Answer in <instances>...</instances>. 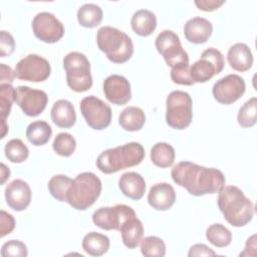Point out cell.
Segmentation results:
<instances>
[{
	"label": "cell",
	"instance_id": "1",
	"mask_svg": "<svg viewBox=\"0 0 257 257\" xmlns=\"http://www.w3.org/2000/svg\"><path fill=\"white\" fill-rule=\"evenodd\" d=\"M173 181L193 196L218 193L225 186L223 173L215 168H206L192 162H180L171 171Z\"/></svg>",
	"mask_w": 257,
	"mask_h": 257
},
{
	"label": "cell",
	"instance_id": "2",
	"mask_svg": "<svg viewBox=\"0 0 257 257\" xmlns=\"http://www.w3.org/2000/svg\"><path fill=\"white\" fill-rule=\"evenodd\" d=\"M217 203L225 220L234 227H243L254 217L253 203L236 186H224L218 192Z\"/></svg>",
	"mask_w": 257,
	"mask_h": 257
},
{
	"label": "cell",
	"instance_id": "3",
	"mask_svg": "<svg viewBox=\"0 0 257 257\" xmlns=\"http://www.w3.org/2000/svg\"><path fill=\"white\" fill-rule=\"evenodd\" d=\"M144 158V147L140 143L132 142L103 151L96 159V166L104 174H113L140 165Z\"/></svg>",
	"mask_w": 257,
	"mask_h": 257
},
{
	"label": "cell",
	"instance_id": "4",
	"mask_svg": "<svg viewBox=\"0 0 257 257\" xmlns=\"http://www.w3.org/2000/svg\"><path fill=\"white\" fill-rule=\"evenodd\" d=\"M96 43L99 50L113 63H124L134 54L132 38L121 30L111 26H102L98 29Z\"/></svg>",
	"mask_w": 257,
	"mask_h": 257
},
{
	"label": "cell",
	"instance_id": "5",
	"mask_svg": "<svg viewBox=\"0 0 257 257\" xmlns=\"http://www.w3.org/2000/svg\"><path fill=\"white\" fill-rule=\"evenodd\" d=\"M101 181L91 172L78 174L67 191L66 202L74 209L84 211L94 204L100 196Z\"/></svg>",
	"mask_w": 257,
	"mask_h": 257
},
{
	"label": "cell",
	"instance_id": "6",
	"mask_svg": "<svg viewBox=\"0 0 257 257\" xmlns=\"http://www.w3.org/2000/svg\"><path fill=\"white\" fill-rule=\"evenodd\" d=\"M63 67L66 72V82L70 89L75 92H84L91 88L90 63L83 53L78 51L67 53L63 58Z\"/></svg>",
	"mask_w": 257,
	"mask_h": 257
},
{
	"label": "cell",
	"instance_id": "7",
	"mask_svg": "<svg viewBox=\"0 0 257 257\" xmlns=\"http://www.w3.org/2000/svg\"><path fill=\"white\" fill-rule=\"evenodd\" d=\"M191 95L183 90H174L166 100V121L175 130H185L193 118Z\"/></svg>",
	"mask_w": 257,
	"mask_h": 257
},
{
	"label": "cell",
	"instance_id": "8",
	"mask_svg": "<svg viewBox=\"0 0 257 257\" xmlns=\"http://www.w3.org/2000/svg\"><path fill=\"white\" fill-rule=\"evenodd\" d=\"M158 52L171 68L189 64V55L182 47L179 36L172 30H163L155 41Z\"/></svg>",
	"mask_w": 257,
	"mask_h": 257
},
{
	"label": "cell",
	"instance_id": "9",
	"mask_svg": "<svg viewBox=\"0 0 257 257\" xmlns=\"http://www.w3.org/2000/svg\"><path fill=\"white\" fill-rule=\"evenodd\" d=\"M224 64V56L218 49L207 48L202 52L200 59L190 67L191 78L194 82H207L223 70Z\"/></svg>",
	"mask_w": 257,
	"mask_h": 257
},
{
	"label": "cell",
	"instance_id": "10",
	"mask_svg": "<svg viewBox=\"0 0 257 257\" xmlns=\"http://www.w3.org/2000/svg\"><path fill=\"white\" fill-rule=\"evenodd\" d=\"M80 112L88 126L95 131L106 128L111 121V108L94 95H88L80 101Z\"/></svg>",
	"mask_w": 257,
	"mask_h": 257
},
{
	"label": "cell",
	"instance_id": "11",
	"mask_svg": "<svg viewBox=\"0 0 257 257\" xmlns=\"http://www.w3.org/2000/svg\"><path fill=\"white\" fill-rule=\"evenodd\" d=\"M135 210L126 205L118 204L113 207H101L92 214V222L103 230L119 231L127 220L136 217Z\"/></svg>",
	"mask_w": 257,
	"mask_h": 257
},
{
	"label": "cell",
	"instance_id": "12",
	"mask_svg": "<svg viewBox=\"0 0 257 257\" xmlns=\"http://www.w3.org/2000/svg\"><path fill=\"white\" fill-rule=\"evenodd\" d=\"M51 72L47 59L37 54H28L20 59L15 65V77L30 82H41L46 80Z\"/></svg>",
	"mask_w": 257,
	"mask_h": 257
},
{
	"label": "cell",
	"instance_id": "13",
	"mask_svg": "<svg viewBox=\"0 0 257 257\" xmlns=\"http://www.w3.org/2000/svg\"><path fill=\"white\" fill-rule=\"evenodd\" d=\"M31 25L35 37L45 43H55L64 34L63 24L50 12L36 14Z\"/></svg>",
	"mask_w": 257,
	"mask_h": 257
},
{
	"label": "cell",
	"instance_id": "14",
	"mask_svg": "<svg viewBox=\"0 0 257 257\" xmlns=\"http://www.w3.org/2000/svg\"><path fill=\"white\" fill-rule=\"evenodd\" d=\"M246 84L238 74H228L215 82L212 88L214 98L222 104H231L237 101L245 92Z\"/></svg>",
	"mask_w": 257,
	"mask_h": 257
},
{
	"label": "cell",
	"instance_id": "15",
	"mask_svg": "<svg viewBox=\"0 0 257 257\" xmlns=\"http://www.w3.org/2000/svg\"><path fill=\"white\" fill-rule=\"evenodd\" d=\"M48 101L45 91L20 85L16 87L15 102L28 116H37L43 112Z\"/></svg>",
	"mask_w": 257,
	"mask_h": 257
},
{
	"label": "cell",
	"instance_id": "16",
	"mask_svg": "<svg viewBox=\"0 0 257 257\" xmlns=\"http://www.w3.org/2000/svg\"><path fill=\"white\" fill-rule=\"evenodd\" d=\"M103 93L106 99L116 105L126 104L132 98L131 84L128 80L118 74H111L103 81Z\"/></svg>",
	"mask_w": 257,
	"mask_h": 257
},
{
	"label": "cell",
	"instance_id": "17",
	"mask_svg": "<svg viewBox=\"0 0 257 257\" xmlns=\"http://www.w3.org/2000/svg\"><path fill=\"white\" fill-rule=\"evenodd\" d=\"M5 200L7 205L14 211L25 210L31 201L29 185L21 179L13 180L5 188Z\"/></svg>",
	"mask_w": 257,
	"mask_h": 257
},
{
	"label": "cell",
	"instance_id": "18",
	"mask_svg": "<svg viewBox=\"0 0 257 257\" xmlns=\"http://www.w3.org/2000/svg\"><path fill=\"white\" fill-rule=\"evenodd\" d=\"M176 201V192L173 186L168 183L155 184L148 194L150 206L158 211L169 210Z\"/></svg>",
	"mask_w": 257,
	"mask_h": 257
},
{
	"label": "cell",
	"instance_id": "19",
	"mask_svg": "<svg viewBox=\"0 0 257 257\" xmlns=\"http://www.w3.org/2000/svg\"><path fill=\"white\" fill-rule=\"evenodd\" d=\"M213 32L211 22L203 17H193L184 25V35L186 39L194 44L205 43Z\"/></svg>",
	"mask_w": 257,
	"mask_h": 257
},
{
	"label": "cell",
	"instance_id": "20",
	"mask_svg": "<svg viewBox=\"0 0 257 257\" xmlns=\"http://www.w3.org/2000/svg\"><path fill=\"white\" fill-rule=\"evenodd\" d=\"M118 188L125 197L132 200H140L145 195L146 182L139 173L126 172L120 176Z\"/></svg>",
	"mask_w": 257,
	"mask_h": 257
},
{
	"label": "cell",
	"instance_id": "21",
	"mask_svg": "<svg viewBox=\"0 0 257 257\" xmlns=\"http://www.w3.org/2000/svg\"><path fill=\"white\" fill-rule=\"evenodd\" d=\"M227 60L234 70L244 72L252 67L253 55L247 44L238 42L229 48Z\"/></svg>",
	"mask_w": 257,
	"mask_h": 257
},
{
	"label": "cell",
	"instance_id": "22",
	"mask_svg": "<svg viewBox=\"0 0 257 257\" xmlns=\"http://www.w3.org/2000/svg\"><path fill=\"white\" fill-rule=\"evenodd\" d=\"M50 115L54 124L62 128H69L73 126L76 121L74 106L66 99L56 100L52 105Z\"/></svg>",
	"mask_w": 257,
	"mask_h": 257
},
{
	"label": "cell",
	"instance_id": "23",
	"mask_svg": "<svg viewBox=\"0 0 257 257\" xmlns=\"http://www.w3.org/2000/svg\"><path fill=\"white\" fill-rule=\"evenodd\" d=\"M131 25L138 35L146 37L155 31L157 27V17L148 9H140L132 16Z\"/></svg>",
	"mask_w": 257,
	"mask_h": 257
},
{
	"label": "cell",
	"instance_id": "24",
	"mask_svg": "<svg viewBox=\"0 0 257 257\" xmlns=\"http://www.w3.org/2000/svg\"><path fill=\"white\" fill-rule=\"evenodd\" d=\"M119 232L121 234L123 245L128 249H135L143 239L144 226L142 221L136 216L123 223L119 229Z\"/></svg>",
	"mask_w": 257,
	"mask_h": 257
},
{
	"label": "cell",
	"instance_id": "25",
	"mask_svg": "<svg viewBox=\"0 0 257 257\" xmlns=\"http://www.w3.org/2000/svg\"><path fill=\"white\" fill-rule=\"evenodd\" d=\"M145 122V112L142 108L137 106H127L118 115L119 125L127 132H137L142 130Z\"/></svg>",
	"mask_w": 257,
	"mask_h": 257
},
{
	"label": "cell",
	"instance_id": "26",
	"mask_svg": "<svg viewBox=\"0 0 257 257\" xmlns=\"http://www.w3.org/2000/svg\"><path fill=\"white\" fill-rule=\"evenodd\" d=\"M82 249L91 256H101L109 249V239L107 236L97 233L89 232L82 239Z\"/></svg>",
	"mask_w": 257,
	"mask_h": 257
},
{
	"label": "cell",
	"instance_id": "27",
	"mask_svg": "<svg viewBox=\"0 0 257 257\" xmlns=\"http://www.w3.org/2000/svg\"><path fill=\"white\" fill-rule=\"evenodd\" d=\"M52 135V128L44 120H36L28 124L26 128V138L33 146L39 147L48 143Z\"/></svg>",
	"mask_w": 257,
	"mask_h": 257
},
{
	"label": "cell",
	"instance_id": "28",
	"mask_svg": "<svg viewBox=\"0 0 257 257\" xmlns=\"http://www.w3.org/2000/svg\"><path fill=\"white\" fill-rule=\"evenodd\" d=\"M101 8L93 3H86L80 6L77 10V21L85 28H93L100 24L102 20Z\"/></svg>",
	"mask_w": 257,
	"mask_h": 257
},
{
	"label": "cell",
	"instance_id": "29",
	"mask_svg": "<svg viewBox=\"0 0 257 257\" xmlns=\"http://www.w3.org/2000/svg\"><path fill=\"white\" fill-rule=\"evenodd\" d=\"M175 149L168 143H157L151 149V161L159 168H169L175 161Z\"/></svg>",
	"mask_w": 257,
	"mask_h": 257
},
{
	"label": "cell",
	"instance_id": "30",
	"mask_svg": "<svg viewBox=\"0 0 257 257\" xmlns=\"http://www.w3.org/2000/svg\"><path fill=\"white\" fill-rule=\"evenodd\" d=\"M207 240L218 248L227 247L232 241V233L224 225L216 223L210 225L206 230Z\"/></svg>",
	"mask_w": 257,
	"mask_h": 257
},
{
	"label": "cell",
	"instance_id": "31",
	"mask_svg": "<svg viewBox=\"0 0 257 257\" xmlns=\"http://www.w3.org/2000/svg\"><path fill=\"white\" fill-rule=\"evenodd\" d=\"M72 183V179L65 175H55L48 182L50 195L60 202H66L67 191Z\"/></svg>",
	"mask_w": 257,
	"mask_h": 257
},
{
	"label": "cell",
	"instance_id": "32",
	"mask_svg": "<svg viewBox=\"0 0 257 257\" xmlns=\"http://www.w3.org/2000/svg\"><path fill=\"white\" fill-rule=\"evenodd\" d=\"M5 157L11 163H22L29 156V150L26 145L19 139H12L8 141L4 148Z\"/></svg>",
	"mask_w": 257,
	"mask_h": 257
},
{
	"label": "cell",
	"instance_id": "33",
	"mask_svg": "<svg viewBox=\"0 0 257 257\" xmlns=\"http://www.w3.org/2000/svg\"><path fill=\"white\" fill-rule=\"evenodd\" d=\"M237 121L242 127H251L257 121V98L251 97L240 108Z\"/></svg>",
	"mask_w": 257,
	"mask_h": 257
},
{
	"label": "cell",
	"instance_id": "34",
	"mask_svg": "<svg viewBox=\"0 0 257 257\" xmlns=\"http://www.w3.org/2000/svg\"><path fill=\"white\" fill-rule=\"evenodd\" d=\"M141 252L147 257H164L166 245L163 239L157 236H147L141 241Z\"/></svg>",
	"mask_w": 257,
	"mask_h": 257
},
{
	"label": "cell",
	"instance_id": "35",
	"mask_svg": "<svg viewBox=\"0 0 257 257\" xmlns=\"http://www.w3.org/2000/svg\"><path fill=\"white\" fill-rule=\"evenodd\" d=\"M76 148L75 139L68 133H59L53 140L52 149L61 157H70Z\"/></svg>",
	"mask_w": 257,
	"mask_h": 257
},
{
	"label": "cell",
	"instance_id": "36",
	"mask_svg": "<svg viewBox=\"0 0 257 257\" xmlns=\"http://www.w3.org/2000/svg\"><path fill=\"white\" fill-rule=\"evenodd\" d=\"M16 89L11 84H0V106L1 118L6 119L9 115L12 103L15 101Z\"/></svg>",
	"mask_w": 257,
	"mask_h": 257
},
{
	"label": "cell",
	"instance_id": "37",
	"mask_svg": "<svg viewBox=\"0 0 257 257\" xmlns=\"http://www.w3.org/2000/svg\"><path fill=\"white\" fill-rule=\"evenodd\" d=\"M1 255L3 257H26L28 250L23 242L19 240H9L2 245Z\"/></svg>",
	"mask_w": 257,
	"mask_h": 257
},
{
	"label": "cell",
	"instance_id": "38",
	"mask_svg": "<svg viewBox=\"0 0 257 257\" xmlns=\"http://www.w3.org/2000/svg\"><path fill=\"white\" fill-rule=\"evenodd\" d=\"M171 79L173 82L181 85H193L195 82L190 75V65L180 66L171 69Z\"/></svg>",
	"mask_w": 257,
	"mask_h": 257
},
{
	"label": "cell",
	"instance_id": "39",
	"mask_svg": "<svg viewBox=\"0 0 257 257\" xmlns=\"http://www.w3.org/2000/svg\"><path fill=\"white\" fill-rule=\"evenodd\" d=\"M15 48V41L13 36L5 31L2 30L0 32V56L5 57L12 54Z\"/></svg>",
	"mask_w": 257,
	"mask_h": 257
},
{
	"label": "cell",
	"instance_id": "40",
	"mask_svg": "<svg viewBox=\"0 0 257 257\" xmlns=\"http://www.w3.org/2000/svg\"><path fill=\"white\" fill-rule=\"evenodd\" d=\"M0 236L4 237L8 234H10L14 228H15V220L14 217L5 212L4 210H1L0 212Z\"/></svg>",
	"mask_w": 257,
	"mask_h": 257
},
{
	"label": "cell",
	"instance_id": "41",
	"mask_svg": "<svg viewBox=\"0 0 257 257\" xmlns=\"http://www.w3.org/2000/svg\"><path fill=\"white\" fill-rule=\"evenodd\" d=\"M195 5L198 7V9L206 12H211L216 9H218L220 6H222L225 1L224 0H195Z\"/></svg>",
	"mask_w": 257,
	"mask_h": 257
},
{
	"label": "cell",
	"instance_id": "42",
	"mask_svg": "<svg viewBox=\"0 0 257 257\" xmlns=\"http://www.w3.org/2000/svg\"><path fill=\"white\" fill-rule=\"evenodd\" d=\"M189 257H194V256H216V252L213 251L211 248H209L205 244H195L193 245L189 252H188Z\"/></svg>",
	"mask_w": 257,
	"mask_h": 257
},
{
	"label": "cell",
	"instance_id": "43",
	"mask_svg": "<svg viewBox=\"0 0 257 257\" xmlns=\"http://www.w3.org/2000/svg\"><path fill=\"white\" fill-rule=\"evenodd\" d=\"M15 73L10 66L5 65L4 63L0 64V83L1 84H12L14 81Z\"/></svg>",
	"mask_w": 257,
	"mask_h": 257
},
{
	"label": "cell",
	"instance_id": "44",
	"mask_svg": "<svg viewBox=\"0 0 257 257\" xmlns=\"http://www.w3.org/2000/svg\"><path fill=\"white\" fill-rule=\"evenodd\" d=\"M256 255V235H252L248 238L245 249L240 253V256H255Z\"/></svg>",
	"mask_w": 257,
	"mask_h": 257
},
{
	"label": "cell",
	"instance_id": "45",
	"mask_svg": "<svg viewBox=\"0 0 257 257\" xmlns=\"http://www.w3.org/2000/svg\"><path fill=\"white\" fill-rule=\"evenodd\" d=\"M10 177V170L3 163L1 164V184L3 185L7 179Z\"/></svg>",
	"mask_w": 257,
	"mask_h": 257
},
{
	"label": "cell",
	"instance_id": "46",
	"mask_svg": "<svg viewBox=\"0 0 257 257\" xmlns=\"http://www.w3.org/2000/svg\"><path fill=\"white\" fill-rule=\"evenodd\" d=\"M2 128H3V131H2L1 139H4L5 134H6V131H7V128H8V126L6 125V121H5V119H2Z\"/></svg>",
	"mask_w": 257,
	"mask_h": 257
}]
</instances>
